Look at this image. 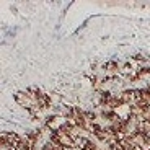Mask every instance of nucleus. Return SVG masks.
I'll use <instances>...</instances> for the list:
<instances>
[{"label": "nucleus", "mask_w": 150, "mask_h": 150, "mask_svg": "<svg viewBox=\"0 0 150 150\" xmlns=\"http://www.w3.org/2000/svg\"><path fill=\"white\" fill-rule=\"evenodd\" d=\"M15 101L18 103V105L21 106V108L26 109V111L36 106L34 100H33V98H31L28 93H26V91H16V93H15Z\"/></svg>", "instance_id": "nucleus-1"}]
</instances>
